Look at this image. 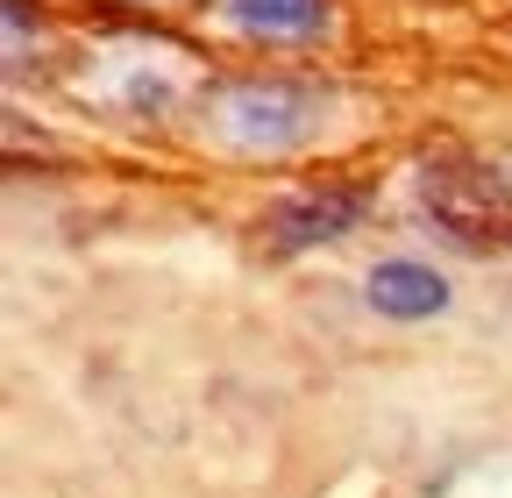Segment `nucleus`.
<instances>
[{
    "mask_svg": "<svg viewBox=\"0 0 512 498\" xmlns=\"http://www.w3.org/2000/svg\"><path fill=\"white\" fill-rule=\"evenodd\" d=\"M363 214L356 193H342V185H320V193H292L264 214V242L278 249V257H292V249H313V242H335L349 235Z\"/></svg>",
    "mask_w": 512,
    "mask_h": 498,
    "instance_id": "obj_2",
    "label": "nucleus"
},
{
    "mask_svg": "<svg viewBox=\"0 0 512 498\" xmlns=\"http://www.w3.org/2000/svg\"><path fill=\"white\" fill-rule=\"evenodd\" d=\"M370 306L377 314H392V321H427V314H441L448 306V285H441V271H427V264H377L370 271Z\"/></svg>",
    "mask_w": 512,
    "mask_h": 498,
    "instance_id": "obj_3",
    "label": "nucleus"
},
{
    "mask_svg": "<svg viewBox=\"0 0 512 498\" xmlns=\"http://www.w3.org/2000/svg\"><path fill=\"white\" fill-rule=\"evenodd\" d=\"M228 22L249 36H313L328 22V0H228Z\"/></svg>",
    "mask_w": 512,
    "mask_h": 498,
    "instance_id": "obj_4",
    "label": "nucleus"
},
{
    "mask_svg": "<svg viewBox=\"0 0 512 498\" xmlns=\"http://www.w3.org/2000/svg\"><path fill=\"white\" fill-rule=\"evenodd\" d=\"M320 107L328 100L313 86H292V79H235V86L207 93V129L228 150L278 157V150H299L320 129Z\"/></svg>",
    "mask_w": 512,
    "mask_h": 498,
    "instance_id": "obj_1",
    "label": "nucleus"
}]
</instances>
